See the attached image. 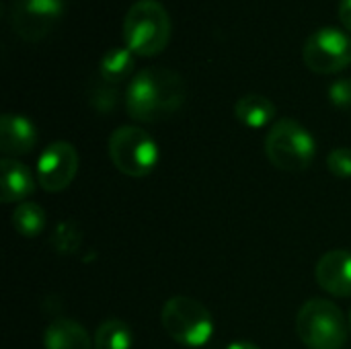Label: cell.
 Returning <instances> with one entry per match:
<instances>
[{"label":"cell","instance_id":"obj_7","mask_svg":"<svg viewBox=\"0 0 351 349\" xmlns=\"http://www.w3.org/2000/svg\"><path fill=\"white\" fill-rule=\"evenodd\" d=\"M302 58L317 74H337L351 64V37L339 27H321L306 37Z\"/></svg>","mask_w":351,"mask_h":349},{"label":"cell","instance_id":"obj_24","mask_svg":"<svg viewBox=\"0 0 351 349\" xmlns=\"http://www.w3.org/2000/svg\"><path fill=\"white\" fill-rule=\"evenodd\" d=\"M348 323H350V333H351V311H350V319H348Z\"/></svg>","mask_w":351,"mask_h":349},{"label":"cell","instance_id":"obj_8","mask_svg":"<svg viewBox=\"0 0 351 349\" xmlns=\"http://www.w3.org/2000/svg\"><path fill=\"white\" fill-rule=\"evenodd\" d=\"M64 14V0H14L10 10L12 31L25 41L47 37Z\"/></svg>","mask_w":351,"mask_h":349},{"label":"cell","instance_id":"obj_18","mask_svg":"<svg viewBox=\"0 0 351 349\" xmlns=\"http://www.w3.org/2000/svg\"><path fill=\"white\" fill-rule=\"evenodd\" d=\"M329 171L339 179H351V148H335L327 156Z\"/></svg>","mask_w":351,"mask_h":349},{"label":"cell","instance_id":"obj_22","mask_svg":"<svg viewBox=\"0 0 351 349\" xmlns=\"http://www.w3.org/2000/svg\"><path fill=\"white\" fill-rule=\"evenodd\" d=\"M339 21L346 31L351 33V0H339Z\"/></svg>","mask_w":351,"mask_h":349},{"label":"cell","instance_id":"obj_1","mask_svg":"<svg viewBox=\"0 0 351 349\" xmlns=\"http://www.w3.org/2000/svg\"><path fill=\"white\" fill-rule=\"evenodd\" d=\"M185 80L171 68H144L128 84L125 111L136 121H158L185 101Z\"/></svg>","mask_w":351,"mask_h":349},{"label":"cell","instance_id":"obj_5","mask_svg":"<svg viewBox=\"0 0 351 349\" xmlns=\"http://www.w3.org/2000/svg\"><path fill=\"white\" fill-rule=\"evenodd\" d=\"M162 329L183 348H202L214 335L210 311L191 296H173L162 306Z\"/></svg>","mask_w":351,"mask_h":349},{"label":"cell","instance_id":"obj_9","mask_svg":"<svg viewBox=\"0 0 351 349\" xmlns=\"http://www.w3.org/2000/svg\"><path fill=\"white\" fill-rule=\"evenodd\" d=\"M76 173L78 152L70 142L49 144L37 160V183L49 193H58L70 187Z\"/></svg>","mask_w":351,"mask_h":349},{"label":"cell","instance_id":"obj_2","mask_svg":"<svg viewBox=\"0 0 351 349\" xmlns=\"http://www.w3.org/2000/svg\"><path fill=\"white\" fill-rule=\"evenodd\" d=\"M171 16L158 0H138L123 16V43L134 56L152 58L171 41Z\"/></svg>","mask_w":351,"mask_h":349},{"label":"cell","instance_id":"obj_21","mask_svg":"<svg viewBox=\"0 0 351 349\" xmlns=\"http://www.w3.org/2000/svg\"><path fill=\"white\" fill-rule=\"evenodd\" d=\"M93 103H95V107H99L101 111H107V109H111L113 105H117V91H113L111 86L99 88V91L95 93V97H93Z\"/></svg>","mask_w":351,"mask_h":349},{"label":"cell","instance_id":"obj_11","mask_svg":"<svg viewBox=\"0 0 351 349\" xmlns=\"http://www.w3.org/2000/svg\"><path fill=\"white\" fill-rule=\"evenodd\" d=\"M37 144V130L31 119L19 113H4L0 117V148L6 158L29 154Z\"/></svg>","mask_w":351,"mask_h":349},{"label":"cell","instance_id":"obj_20","mask_svg":"<svg viewBox=\"0 0 351 349\" xmlns=\"http://www.w3.org/2000/svg\"><path fill=\"white\" fill-rule=\"evenodd\" d=\"M60 239H62V243L56 245L58 251H74L80 243V230L74 228L72 222H62V224H58V228L53 232V241H60Z\"/></svg>","mask_w":351,"mask_h":349},{"label":"cell","instance_id":"obj_4","mask_svg":"<svg viewBox=\"0 0 351 349\" xmlns=\"http://www.w3.org/2000/svg\"><path fill=\"white\" fill-rule=\"evenodd\" d=\"M265 154L276 169L286 173H300L306 171L315 160L317 142L300 121L284 117L276 121L267 132Z\"/></svg>","mask_w":351,"mask_h":349},{"label":"cell","instance_id":"obj_17","mask_svg":"<svg viewBox=\"0 0 351 349\" xmlns=\"http://www.w3.org/2000/svg\"><path fill=\"white\" fill-rule=\"evenodd\" d=\"M93 344L95 349H132L134 335L123 321L109 319L97 327Z\"/></svg>","mask_w":351,"mask_h":349},{"label":"cell","instance_id":"obj_3","mask_svg":"<svg viewBox=\"0 0 351 349\" xmlns=\"http://www.w3.org/2000/svg\"><path fill=\"white\" fill-rule=\"evenodd\" d=\"M296 333L308 349H343L350 323L341 309L327 298H311L296 315Z\"/></svg>","mask_w":351,"mask_h":349},{"label":"cell","instance_id":"obj_15","mask_svg":"<svg viewBox=\"0 0 351 349\" xmlns=\"http://www.w3.org/2000/svg\"><path fill=\"white\" fill-rule=\"evenodd\" d=\"M134 72V53L125 45H117L105 51L99 62V76L105 84L115 86L130 78Z\"/></svg>","mask_w":351,"mask_h":349},{"label":"cell","instance_id":"obj_13","mask_svg":"<svg viewBox=\"0 0 351 349\" xmlns=\"http://www.w3.org/2000/svg\"><path fill=\"white\" fill-rule=\"evenodd\" d=\"M45 349H93L86 329L72 319H56L47 325L43 335Z\"/></svg>","mask_w":351,"mask_h":349},{"label":"cell","instance_id":"obj_12","mask_svg":"<svg viewBox=\"0 0 351 349\" xmlns=\"http://www.w3.org/2000/svg\"><path fill=\"white\" fill-rule=\"evenodd\" d=\"M0 173H2V204L19 206L33 195L35 179L33 173L23 163L4 156L0 160Z\"/></svg>","mask_w":351,"mask_h":349},{"label":"cell","instance_id":"obj_14","mask_svg":"<svg viewBox=\"0 0 351 349\" xmlns=\"http://www.w3.org/2000/svg\"><path fill=\"white\" fill-rule=\"evenodd\" d=\"M276 105L269 97L265 95H257V93H249L245 97H241L234 105V115L237 119L253 130L265 128L276 119Z\"/></svg>","mask_w":351,"mask_h":349},{"label":"cell","instance_id":"obj_16","mask_svg":"<svg viewBox=\"0 0 351 349\" xmlns=\"http://www.w3.org/2000/svg\"><path fill=\"white\" fill-rule=\"evenodd\" d=\"M12 228L25 237V239H35L39 237L45 226H47V214L45 210L35 204V202H23L14 208L12 216H10Z\"/></svg>","mask_w":351,"mask_h":349},{"label":"cell","instance_id":"obj_19","mask_svg":"<svg viewBox=\"0 0 351 349\" xmlns=\"http://www.w3.org/2000/svg\"><path fill=\"white\" fill-rule=\"evenodd\" d=\"M327 97L337 109H351V78H339L331 82Z\"/></svg>","mask_w":351,"mask_h":349},{"label":"cell","instance_id":"obj_23","mask_svg":"<svg viewBox=\"0 0 351 349\" xmlns=\"http://www.w3.org/2000/svg\"><path fill=\"white\" fill-rule=\"evenodd\" d=\"M226 349H259L255 344H251V341H234V344H230V346H226Z\"/></svg>","mask_w":351,"mask_h":349},{"label":"cell","instance_id":"obj_10","mask_svg":"<svg viewBox=\"0 0 351 349\" xmlns=\"http://www.w3.org/2000/svg\"><path fill=\"white\" fill-rule=\"evenodd\" d=\"M317 284L331 296H351V251L333 249L325 253L315 267Z\"/></svg>","mask_w":351,"mask_h":349},{"label":"cell","instance_id":"obj_6","mask_svg":"<svg viewBox=\"0 0 351 349\" xmlns=\"http://www.w3.org/2000/svg\"><path fill=\"white\" fill-rule=\"evenodd\" d=\"M113 167L134 179L150 175L158 163V146L154 138L138 125L117 128L107 144Z\"/></svg>","mask_w":351,"mask_h":349}]
</instances>
